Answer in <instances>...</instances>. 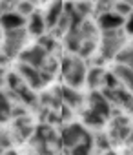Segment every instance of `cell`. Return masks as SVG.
Listing matches in <instances>:
<instances>
[{"mask_svg":"<svg viewBox=\"0 0 133 155\" xmlns=\"http://www.w3.org/2000/svg\"><path fill=\"white\" fill-rule=\"evenodd\" d=\"M113 11L117 15H120L122 18H128L133 13V4L131 2H126V0H118V2L113 4Z\"/></svg>","mask_w":133,"mask_h":155,"instance_id":"cell-22","label":"cell"},{"mask_svg":"<svg viewBox=\"0 0 133 155\" xmlns=\"http://www.w3.org/2000/svg\"><path fill=\"white\" fill-rule=\"evenodd\" d=\"M115 60H117V64H122V66H128V68L133 69V42L126 44L120 49V53L115 57Z\"/></svg>","mask_w":133,"mask_h":155,"instance_id":"cell-19","label":"cell"},{"mask_svg":"<svg viewBox=\"0 0 133 155\" xmlns=\"http://www.w3.org/2000/svg\"><path fill=\"white\" fill-rule=\"evenodd\" d=\"M93 148H95V140H93V135H89L84 142H80L73 150H70V155H89Z\"/></svg>","mask_w":133,"mask_h":155,"instance_id":"cell-20","label":"cell"},{"mask_svg":"<svg viewBox=\"0 0 133 155\" xmlns=\"http://www.w3.org/2000/svg\"><path fill=\"white\" fill-rule=\"evenodd\" d=\"M131 126H129V119L126 117H118L113 120L111 124V131H109V139L113 140H129V135H131Z\"/></svg>","mask_w":133,"mask_h":155,"instance_id":"cell-10","label":"cell"},{"mask_svg":"<svg viewBox=\"0 0 133 155\" xmlns=\"http://www.w3.org/2000/svg\"><path fill=\"white\" fill-rule=\"evenodd\" d=\"M126 31L124 29H111V31H102L100 33V40H99V48H100V57L104 60L115 58L120 49L126 46Z\"/></svg>","mask_w":133,"mask_h":155,"instance_id":"cell-3","label":"cell"},{"mask_svg":"<svg viewBox=\"0 0 133 155\" xmlns=\"http://www.w3.org/2000/svg\"><path fill=\"white\" fill-rule=\"evenodd\" d=\"M38 46H42L49 55H53L55 51H57V48H58V44H57V38L53 37V35H42L40 38H38V42H37Z\"/></svg>","mask_w":133,"mask_h":155,"instance_id":"cell-21","label":"cell"},{"mask_svg":"<svg viewBox=\"0 0 133 155\" xmlns=\"http://www.w3.org/2000/svg\"><path fill=\"white\" fill-rule=\"evenodd\" d=\"M124 31H126V35L133 37V13L126 18V22H124Z\"/></svg>","mask_w":133,"mask_h":155,"instance_id":"cell-27","label":"cell"},{"mask_svg":"<svg viewBox=\"0 0 133 155\" xmlns=\"http://www.w3.org/2000/svg\"><path fill=\"white\" fill-rule=\"evenodd\" d=\"M8 71L6 68H0V91H2V88H8Z\"/></svg>","mask_w":133,"mask_h":155,"instance_id":"cell-28","label":"cell"},{"mask_svg":"<svg viewBox=\"0 0 133 155\" xmlns=\"http://www.w3.org/2000/svg\"><path fill=\"white\" fill-rule=\"evenodd\" d=\"M35 126H33V120L29 115H24V117H17L15 122H13V130H11V135H13V140H26V139H31L35 135Z\"/></svg>","mask_w":133,"mask_h":155,"instance_id":"cell-8","label":"cell"},{"mask_svg":"<svg viewBox=\"0 0 133 155\" xmlns=\"http://www.w3.org/2000/svg\"><path fill=\"white\" fill-rule=\"evenodd\" d=\"M28 31H29V35H33V37H42L44 35V31L47 29L46 28V20H44V13H40V11H35L29 18H28Z\"/></svg>","mask_w":133,"mask_h":155,"instance_id":"cell-17","label":"cell"},{"mask_svg":"<svg viewBox=\"0 0 133 155\" xmlns=\"http://www.w3.org/2000/svg\"><path fill=\"white\" fill-rule=\"evenodd\" d=\"M93 140H95V146H97V148L109 151V137H106V135L99 133V135H93Z\"/></svg>","mask_w":133,"mask_h":155,"instance_id":"cell-26","label":"cell"},{"mask_svg":"<svg viewBox=\"0 0 133 155\" xmlns=\"http://www.w3.org/2000/svg\"><path fill=\"white\" fill-rule=\"evenodd\" d=\"M15 11H17L18 15H22L24 18H29V17H31L37 9H35V6H33L31 2H17Z\"/></svg>","mask_w":133,"mask_h":155,"instance_id":"cell-24","label":"cell"},{"mask_svg":"<svg viewBox=\"0 0 133 155\" xmlns=\"http://www.w3.org/2000/svg\"><path fill=\"white\" fill-rule=\"evenodd\" d=\"M106 73H108V71H106L102 66H91V68L88 69V75H86V84H88L93 91H97L99 88H104Z\"/></svg>","mask_w":133,"mask_h":155,"instance_id":"cell-14","label":"cell"},{"mask_svg":"<svg viewBox=\"0 0 133 155\" xmlns=\"http://www.w3.org/2000/svg\"><path fill=\"white\" fill-rule=\"evenodd\" d=\"M9 62V58L2 53V51H0V68H6V64Z\"/></svg>","mask_w":133,"mask_h":155,"instance_id":"cell-29","label":"cell"},{"mask_svg":"<svg viewBox=\"0 0 133 155\" xmlns=\"http://www.w3.org/2000/svg\"><path fill=\"white\" fill-rule=\"evenodd\" d=\"M0 155H18V153H17L15 150H8V151H2Z\"/></svg>","mask_w":133,"mask_h":155,"instance_id":"cell-30","label":"cell"},{"mask_svg":"<svg viewBox=\"0 0 133 155\" xmlns=\"http://www.w3.org/2000/svg\"><path fill=\"white\" fill-rule=\"evenodd\" d=\"M2 35H4V31H2V28H0V38H2Z\"/></svg>","mask_w":133,"mask_h":155,"instance_id":"cell-32","label":"cell"},{"mask_svg":"<svg viewBox=\"0 0 133 155\" xmlns=\"http://www.w3.org/2000/svg\"><path fill=\"white\" fill-rule=\"evenodd\" d=\"M49 57H53V55H49L42 46H38V44H33V46H29V48H26L22 53H20V57H18V62H22V64H28V66H31V68H35V69H42L44 68V64L49 60Z\"/></svg>","mask_w":133,"mask_h":155,"instance_id":"cell-5","label":"cell"},{"mask_svg":"<svg viewBox=\"0 0 133 155\" xmlns=\"http://www.w3.org/2000/svg\"><path fill=\"white\" fill-rule=\"evenodd\" d=\"M60 73H62V79H64L66 86L79 90L86 84L88 68H86L84 58H80L79 55H68L60 62Z\"/></svg>","mask_w":133,"mask_h":155,"instance_id":"cell-1","label":"cell"},{"mask_svg":"<svg viewBox=\"0 0 133 155\" xmlns=\"http://www.w3.org/2000/svg\"><path fill=\"white\" fill-rule=\"evenodd\" d=\"M91 133L86 131V128L82 124H68V126H64L62 131H60V142L64 148H68V150H73L75 146H79L80 142H84Z\"/></svg>","mask_w":133,"mask_h":155,"instance_id":"cell-4","label":"cell"},{"mask_svg":"<svg viewBox=\"0 0 133 155\" xmlns=\"http://www.w3.org/2000/svg\"><path fill=\"white\" fill-rule=\"evenodd\" d=\"M102 95L109 101V104L115 102L120 108H124L128 111H133V93H129L122 86L120 88H115V90H102Z\"/></svg>","mask_w":133,"mask_h":155,"instance_id":"cell-7","label":"cell"},{"mask_svg":"<svg viewBox=\"0 0 133 155\" xmlns=\"http://www.w3.org/2000/svg\"><path fill=\"white\" fill-rule=\"evenodd\" d=\"M75 11L80 17L88 18V15H91L95 11V4H91V2H75Z\"/></svg>","mask_w":133,"mask_h":155,"instance_id":"cell-25","label":"cell"},{"mask_svg":"<svg viewBox=\"0 0 133 155\" xmlns=\"http://www.w3.org/2000/svg\"><path fill=\"white\" fill-rule=\"evenodd\" d=\"M62 15H64V2H51V4H47V8L44 11L46 28L47 29H55Z\"/></svg>","mask_w":133,"mask_h":155,"instance_id":"cell-13","label":"cell"},{"mask_svg":"<svg viewBox=\"0 0 133 155\" xmlns=\"http://www.w3.org/2000/svg\"><path fill=\"white\" fill-rule=\"evenodd\" d=\"M88 110H91L93 113L100 115L106 120L111 117V104L102 95V91H91V95H89V108Z\"/></svg>","mask_w":133,"mask_h":155,"instance_id":"cell-9","label":"cell"},{"mask_svg":"<svg viewBox=\"0 0 133 155\" xmlns=\"http://www.w3.org/2000/svg\"><path fill=\"white\" fill-rule=\"evenodd\" d=\"M28 38H29L28 28H18V29L4 31L2 44H0V51H2L9 60L15 58V57H20V53L26 49Z\"/></svg>","mask_w":133,"mask_h":155,"instance_id":"cell-2","label":"cell"},{"mask_svg":"<svg viewBox=\"0 0 133 155\" xmlns=\"http://www.w3.org/2000/svg\"><path fill=\"white\" fill-rule=\"evenodd\" d=\"M102 155H117L115 151H106V153H102Z\"/></svg>","mask_w":133,"mask_h":155,"instance_id":"cell-31","label":"cell"},{"mask_svg":"<svg viewBox=\"0 0 133 155\" xmlns=\"http://www.w3.org/2000/svg\"><path fill=\"white\" fill-rule=\"evenodd\" d=\"M126 18H122L120 15H117L113 9L104 13V15H99L97 18V28L100 31H111V29H118L120 26H124Z\"/></svg>","mask_w":133,"mask_h":155,"instance_id":"cell-11","label":"cell"},{"mask_svg":"<svg viewBox=\"0 0 133 155\" xmlns=\"http://www.w3.org/2000/svg\"><path fill=\"white\" fill-rule=\"evenodd\" d=\"M60 97H62V104L71 108V110L80 108L82 102H84V99L79 93V90H73V88H68V86H62L60 88Z\"/></svg>","mask_w":133,"mask_h":155,"instance_id":"cell-15","label":"cell"},{"mask_svg":"<svg viewBox=\"0 0 133 155\" xmlns=\"http://www.w3.org/2000/svg\"><path fill=\"white\" fill-rule=\"evenodd\" d=\"M82 117H84V122H86L88 126H93V128H100V126H104V122H106V119H102L100 115L93 113L91 110H86V111L82 113Z\"/></svg>","mask_w":133,"mask_h":155,"instance_id":"cell-23","label":"cell"},{"mask_svg":"<svg viewBox=\"0 0 133 155\" xmlns=\"http://www.w3.org/2000/svg\"><path fill=\"white\" fill-rule=\"evenodd\" d=\"M13 117V102L6 91H0V124Z\"/></svg>","mask_w":133,"mask_h":155,"instance_id":"cell-18","label":"cell"},{"mask_svg":"<svg viewBox=\"0 0 133 155\" xmlns=\"http://www.w3.org/2000/svg\"><path fill=\"white\" fill-rule=\"evenodd\" d=\"M26 26H28V18H24L17 11L0 15V28H2V31H11V29H18V28H26Z\"/></svg>","mask_w":133,"mask_h":155,"instance_id":"cell-12","label":"cell"},{"mask_svg":"<svg viewBox=\"0 0 133 155\" xmlns=\"http://www.w3.org/2000/svg\"><path fill=\"white\" fill-rule=\"evenodd\" d=\"M17 73L22 77V81H24L33 91H35V90H40V88L46 86V82H44V79H42L40 71L35 69V68H31V66H28V64L18 62V64H17Z\"/></svg>","mask_w":133,"mask_h":155,"instance_id":"cell-6","label":"cell"},{"mask_svg":"<svg viewBox=\"0 0 133 155\" xmlns=\"http://www.w3.org/2000/svg\"><path fill=\"white\" fill-rule=\"evenodd\" d=\"M113 75L117 77V81L120 82V86L124 90H128L129 93H133V69L122 64H117L113 68Z\"/></svg>","mask_w":133,"mask_h":155,"instance_id":"cell-16","label":"cell"}]
</instances>
